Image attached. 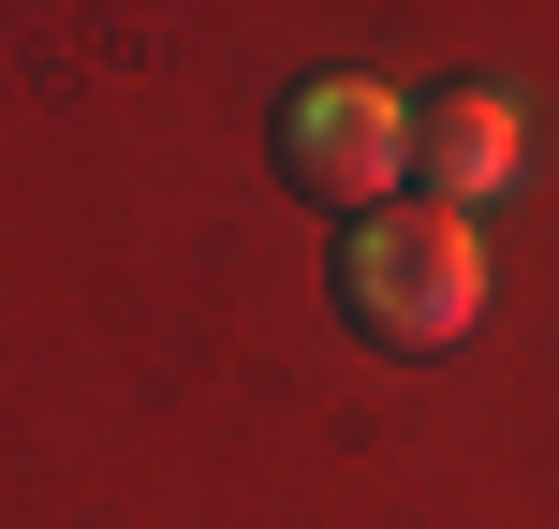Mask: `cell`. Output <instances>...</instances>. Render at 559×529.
Returning <instances> with one entry per match:
<instances>
[{"mask_svg":"<svg viewBox=\"0 0 559 529\" xmlns=\"http://www.w3.org/2000/svg\"><path fill=\"white\" fill-rule=\"evenodd\" d=\"M338 309H354V338H383V353H442V338L486 324V236L456 221V206H427V192L368 206V221L338 236Z\"/></svg>","mask_w":559,"mask_h":529,"instance_id":"1","label":"cell"},{"mask_svg":"<svg viewBox=\"0 0 559 529\" xmlns=\"http://www.w3.org/2000/svg\"><path fill=\"white\" fill-rule=\"evenodd\" d=\"M280 177L295 192H324V206H397V177H413V104L397 88H368V74H324V88H295L280 104Z\"/></svg>","mask_w":559,"mask_h":529,"instance_id":"2","label":"cell"},{"mask_svg":"<svg viewBox=\"0 0 559 529\" xmlns=\"http://www.w3.org/2000/svg\"><path fill=\"white\" fill-rule=\"evenodd\" d=\"M413 177H427V206L515 192V177H531V118H515L501 88H442V104H413Z\"/></svg>","mask_w":559,"mask_h":529,"instance_id":"3","label":"cell"}]
</instances>
